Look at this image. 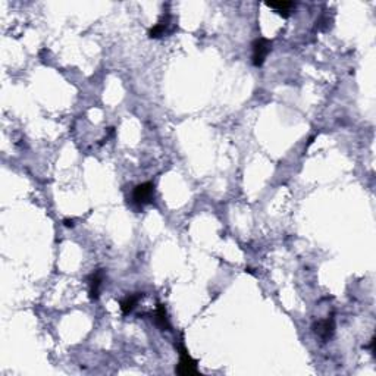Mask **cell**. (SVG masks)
I'll list each match as a JSON object with an SVG mask.
<instances>
[{
    "label": "cell",
    "instance_id": "obj_8",
    "mask_svg": "<svg viewBox=\"0 0 376 376\" xmlns=\"http://www.w3.org/2000/svg\"><path fill=\"white\" fill-rule=\"evenodd\" d=\"M154 322L162 329H169V321H168V313L165 306L158 303V307L154 310Z\"/></svg>",
    "mask_w": 376,
    "mask_h": 376
},
{
    "label": "cell",
    "instance_id": "obj_3",
    "mask_svg": "<svg viewBox=\"0 0 376 376\" xmlns=\"http://www.w3.org/2000/svg\"><path fill=\"white\" fill-rule=\"evenodd\" d=\"M154 197V184L153 182H143L138 184L133 191V200L137 206H144L153 200Z\"/></svg>",
    "mask_w": 376,
    "mask_h": 376
},
{
    "label": "cell",
    "instance_id": "obj_10",
    "mask_svg": "<svg viewBox=\"0 0 376 376\" xmlns=\"http://www.w3.org/2000/svg\"><path fill=\"white\" fill-rule=\"evenodd\" d=\"M64 224H65V227H68V228H69V227H74V221H72V219H65Z\"/></svg>",
    "mask_w": 376,
    "mask_h": 376
},
{
    "label": "cell",
    "instance_id": "obj_6",
    "mask_svg": "<svg viewBox=\"0 0 376 376\" xmlns=\"http://www.w3.org/2000/svg\"><path fill=\"white\" fill-rule=\"evenodd\" d=\"M143 298V293H135V294H130L127 296L121 301V310L123 315H128L130 311H133L137 303Z\"/></svg>",
    "mask_w": 376,
    "mask_h": 376
},
{
    "label": "cell",
    "instance_id": "obj_2",
    "mask_svg": "<svg viewBox=\"0 0 376 376\" xmlns=\"http://www.w3.org/2000/svg\"><path fill=\"white\" fill-rule=\"evenodd\" d=\"M252 49H253V65L262 67L265 64L268 54L272 50V41L265 39V37L256 39L252 44Z\"/></svg>",
    "mask_w": 376,
    "mask_h": 376
},
{
    "label": "cell",
    "instance_id": "obj_1",
    "mask_svg": "<svg viewBox=\"0 0 376 376\" xmlns=\"http://www.w3.org/2000/svg\"><path fill=\"white\" fill-rule=\"evenodd\" d=\"M178 351H179V362H178V366L175 367V372L178 375L182 376H191V375H197L199 373V369H197V362L190 356L188 350L184 347V344H181L178 347Z\"/></svg>",
    "mask_w": 376,
    "mask_h": 376
},
{
    "label": "cell",
    "instance_id": "obj_4",
    "mask_svg": "<svg viewBox=\"0 0 376 376\" xmlns=\"http://www.w3.org/2000/svg\"><path fill=\"white\" fill-rule=\"evenodd\" d=\"M313 329H315L316 335L321 336L323 341H328L332 336L334 331H335V318H334V315H331L326 319L315 323L313 325Z\"/></svg>",
    "mask_w": 376,
    "mask_h": 376
},
{
    "label": "cell",
    "instance_id": "obj_7",
    "mask_svg": "<svg viewBox=\"0 0 376 376\" xmlns=\"http://www.w3.org/2000/svg\"><path fill=\"white\" fill-rule=\"evenodd\" d=\"M268 5V8L270 9H273L276 14L282 15L284 18H288L290 14H291V11L296 8V3H293V2H279V3H266Z\"/></svg>",
    "mask_w": 376,
    "mask_h": 376
},
{
    "label": "cell",
    "instance_id": "obj_5",
    "mask_svg": "<svg viewBox=\"0 0 376 376\" xmlns=\"http://www.w3.org/2000/svg\"><path fill=\"white\" fill-rule=\"evenodd\" d=\"M105 279V272L103 269H97L94 270L93 273L88 276V285H90V298L91 300H97L99 294H100V287H102V282Z\"/></svg>",
    "mask_w": 376,
    "mask_h": 376
},
{
    "label": "cell",
    "instance_id": "obj_9",
    "mask_svg": "<svg viewBox=\"0 0 376 376\" xmlns=\"http://www.w3.org/2000/svg\"><path fill=\"white\" fill-rule=\"evenodd\" d=\"M165 28H166V24H163V22L156 24L154 27H151L148 29V37L150 39H159L162 34L165 33Z\"/></svg>",
    "mask_w": 376,
    "mask_h": 376
}]
</instances>
